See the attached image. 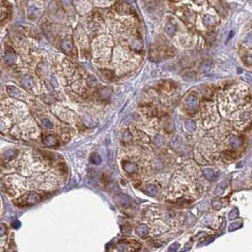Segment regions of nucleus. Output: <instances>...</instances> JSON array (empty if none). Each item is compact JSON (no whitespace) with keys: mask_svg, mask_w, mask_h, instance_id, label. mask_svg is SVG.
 I'll use <instances>...</instances> for the list:
<instances>
[{"mask_svg":"<svg viewBox=\"0 0 252 252\" xmlns=\"http://www.w3.org/2000/svg\"><path fill=\"white\" fill-rule=\"evenodd\" d=\"M23 17L29 21H35L40 17L44 0H16Z\"/></svg>","mask_w":252,"mask_h":252,"instance_id":"obj_1","label":"nucleus"},{"mask_svg":"<svg viewBox=\"0 0 252 252\" xmlns=\"http://www.w3.org/2000/svg\"><path fill=\"white\" fill-rule=\"evenodd\" d=\"M13 7L10 0H0V26L11 18Z\"/></svg>","mask_w":252,"mask_h":252,"instance_id":"obj_2","label":"nucleus"},{"mask_svg":"<svg viewBox=\"0 0 252 252\" xmlns=\"http://www.w3.org/2000/svg\"><path fill=\"white\" fill-rule=\"evenodd\" d=\"M41 199H42V196L39 193L29 192V193H27V194H25V195H23L22 197L19 198V199L15 202V204H16L17 206H20V207H23V206L25 207V206H30V205L36 204Z\"/></svg>","mask_w":252,"mask_h":252,"instance_id":"obj_3","label":"nucleus"},{"mask_svg":"<svg viewBox=\"0 0 252 252\" xmlns=\"http://www.w3.org/2000/svg\"><path fill=\"white\" fill-rule=\"evenodd\" d=\"M4 59H5V62L7 64H13L15 62H16L17 56L13 50H11V49H6L5 55H4Z\"/></svg>","mask_w":252,"mask_h":252,"instance_id":"obj_4","label":"nucleus"},{"mask_svg":"<svg viewBox=\"0 0 252 252\" xmlns=\"http://www.w3.org/2000/svg\"><path fill=\"white\" fill-rule=\"evenodd\" d=\"M198 99L193 96V95H190L188 98L186 99V104L188 106V108H190V110H193V109H196L198 107Z\"/></svg>","mask_w":252,"mask_h":252,"instance_id":"obj_5","label":"nucleus"},{"mask_svg":"<svg viewBox=\"0 0 252 252\" xmlns=\"http://www.w3.org/2000/svg\"><path fill=\"white\" fill-rule=\"evenodd\" d=\"M43 142L45 145H47L48 147H53V146H56L57 143H58V139H57L56 136L50 135V136H46L43 139Z\"/></svg>","mask_w":252,"mask_h":252,"instance_id":"obj_6","label":"nucleus"},{"mask_svg":"<svg viewBox=\"0 0 252 252\" xmlns=\"http://www.w3.org/2000/svg\"><path fill=\"white\" fill-rule=\"evenodd\" d=\"M123 169L125 172H127L128 174H133V173H136L137 171V166L136 163L126 161L123 163Z\"/></svg>","mask_w":252,"mask_h":252,"instance_id":"obj_7","label":"nucleus"},{"mask_svg":"<svg viewBox=\"0 0 252 252\" xmlns=\"http://www.w3.org/2000/svg\"><path fill=\"white\" fill-rule=\"evenodd\" d=\"M7 92L10 97H13V98H20V96H21L20 90L16 88L15 86H13V85L7 86Z\"/></svg>","mask_w":252,"mask_h":252,"instance_id":"obj_8","label":"nucleus"},{"mask_svg":"<svg viewBox=\"0 0 252 252\" xmlns=\"http://www.w3.org/2000/svg\"><path fill=\"white\" fill-rule=\"evenodd\" d=\"M136 233L139 234L140 237H146L149 233V228L145 225H140L136 228Z\"/></svg>","mask_w":252,"mask_h":252,"instance_id":"obj_9","label":"nucleus"},{"mask_svg":"<svg viewBox=\"0 0 252 252\" xmlns=\"http://www.w3.org/2000/svg\"><path fill=\"white\" fill-rule=\"evenodd\" d=\"M185 127L187 128V130H188L189 132H193V131H195V129H196V124L193 120H188L185 121Z\"/></svg>","mask_w":252,"mask_h":252,"instance_id":"obj_10","label":"nucleus"},{"mask_svg":"<svg viewBox=\"0 0 252 252\" xmlns=\"http://www.w3.org/2000/svg\"><path fill=\"white\" fill-rule=\"evenodd\" d=\"M90 161L92 162L93 164H96V165H99L101 164L102 162V158L100 155H98L97 153H93L92 155H90Z\"/></svg>","mask_w":252,"mask_h":252,"instance_id":"obj_11","label":"nucleus"},{"mask_svg":"<svg viewBox=\"0 0 252 252\" xmlns=\"http://www.w3.org/2000/svg\"><path fill=\"white\" fill-rule=\"evenodd\" d=\"M120 197L123 198V199H120V198H119V200H117V201L121 205V207H123V208H128L131 203H130V200H126V199H127V196L120 194Z\"/></svg>","mask_w":252,"mask_h":252,"instance_id":"obj_12","label":"nucleus"},{"mask_svg":"<svg viewBox=\"0 0 252 252\" xmlns=\"http://www.w3.org/2000/svg\"><path fill=\"white\" fill-rule=\"evenodd\" d=\"M242 144V140L239 139V137H232V139H230V145L231 147L233 149H236L241 146Z\"/></svg>","mask_w":252,"mask_h":252,"instance_id":"obj_13","label":"nucleus"},{"mask_svg":"<svg viewBox=\"0 0 252 252\" xmlns=\"http://www.w3.org/2000/svg\"><path fill=\"white\" fill-rule=\"evenodd\" d=\"M16 151L15 150H8L4 153V158H5L7 160H10L11 158H13L15 155H16Z\"/></svg>","mask_w":252,"mask_h":252,"instance_id":"obj_14","label":"nucleus"},{"mask_svg":"<svg viewBox=\"0 0 252 252\" xmlns=\"http://www.w3.org/2000/svg\"><path fill=\"white\" fill-rule=\"evenodd\" d=\"M23 85H24L26 88H30L32 86V79L29 77V76H26L23 80Z\"/></svg>","mask_w":252,"mask_h":252,"instance_id":"obj_15","label":"nucleus"},{"mask_svg":"<svg viewBox=\"0 0 252 252\" xmlns=\"http://www.w3.org/2000/svg\"><path fill=\"white\" fill-rule=\"evenodd\" d=\"M146 192L151 195H155V194L158 193V188L155 185H149L146 188Z\"/></svg>","mask_w":252,"mask_h":252,"instance_id":"obj_16","label":"nucleus"},{"mask_svg":"<svg viewBox=\"0 0 252 252\" xmlns=\"http://www.w3.org/2000/svg\"><path fill=\"white\" fill-rule=\"evenodd\" d=\"M204 174H205V176L207 177L208 179H209V180H212V179L214 178V176H215L214 172H213L212 170H211V169L205 170L204 171Z\"/></svg>","mask_w":252,"mask_h":252,"instance_id":"obj_17","label":"nucleus"},{"mask_svg":"<svg viewBox=\"0 0 252 252\" xmlns=\"http://www.w3.org/2000/svg\"><path fill=\"white\" fill-rule=\"evenodd\" d=\"M239 215V211L237 208H234L232 211L230 212V216H228V218H230V220H233L235 218H237Z\"/></svg>","mask_w":252,"mask_h":252,"instance_id":"obj_18","label":"nucleus"},{"mask_svg":"<svg viewBox=\"0 0 252 252\" xmlns=\"http://www.w3.org/2000/svg\"><path fill=\"white\" fill-rule=\"evenodd\" d=\"M42 124H43L45 127L48 128V129H52L53 128L52 123L49 120H48V119H43V120H42Z\"/></svg>","mask_w":252,"mask_h":252,"instance_id":"obj_19","label":"nucleus"},{"mask_svg":"<svg viewBox=\"0 0 252 252\" xmlns=\"http://www.w3.org/2000/svg\"><path fill=\"white\" fill-rule=\"evenodd\" d=\"M242 226V223L241 222H234V223H231L230 226V231H234L236 230H238V228Z\"/></svg>","mask_w":252,"mask_h":252,"instance_id":"obj_20","label":"nucleus"},{"mask_svg":"<svg viewBox=\"0 0 252 252\" xmlns=\"http://www.w3.org/2000/svg\"><path fill=\"white\" fill-rule=\"evenodd\" d=\"M123 139H124V141H125V142H128V141L131 140V139H132V135H131V133L128 132V131H126V132L123 134Z\"/></svg>","mask_w":252,"mask_h":252,"instance_id":"obj_21","label":"nucleus"},{"mask_svg":"<svg viewBox=\"0 0 252 252\" xmlns=\"http://www.w3.org/2000/svg\"><path fill=\"white\" fill-rule=\"evenodd\" d=\"M178 247H179V244H178V243H174V244H173V245L170 246L169 251H171V252L176 251V250L178 249Z\"/></svg>","mask_w":252,"mask_h":252,"instance_id":"obj_22","label":"nucleus"},{"mask_svg":"<svg viewBox=\"0 0 252 252\" xmlns=\"http://www.w3.org/2000/svg\"><path fill=\"white\" fill-rule=\"evenodd\" d=\"M7 232V228L4 224H0V236L4 235Z\"/></svg>","mask_w":252,"mask_h":252,"instance_id":"obj_23","label":"nucleus"},{"mask_svg":"<svg viewBox=\"0 0 252 252\" xmlns=\"http://www.w3.org/2000/svg\"><path fill=\"white\" fill-rule=\"evenodd\" d=\"M4 129H5V125H4L2 123H0V132L3 131Z\"/></svg>","mask_w":252,"mask_h":252,"instance_id":"obj_24","label":"nucleus"},{"mask_svg":"<svg viewBox=\"0 0 252 252\" xmlns=\"http://www.w3.org/2000/svg\"><path fill=\"white\" fill-rule=\"evenodd\" d=\"M13 228H19V226H20V224H19V222H13Z\"/></svg>","mask_w":252,"mask_h":252,"instance_id":"obj_25","label":"nucleus"}]
</instances>
